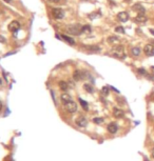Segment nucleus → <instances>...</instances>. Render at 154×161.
Returning a JSON list of instances; mask_svg holds the SVG:
<instances>
[{
  "label": "nucleus",
  "mask_w": 154,
  "mask_h": 161,
  "mask_svg": "<svg viewBox=\"0 0 154 161\" xmlns=\"http://www.w3.org/2000/svg\"><path fill=\"white\" fill-rule=\"evenodd\" d=\"M111 55L114 56L117 59H125L126 57V53H125V48L123 45H116L111 50Z\"/></svg>",
  "instance_id": "1"
},
{
  "label": "nucleus",
  "mask_w": 154,
  "mask_h": 161,
  "mask_svg": "<svg viewBox=\"0 0 154 161\" xmlns=\"http://www.w3.org/2000/svg\"><path fill=\"white\" fill-rule=\"evenodd\" d=\"M64 31L69 33L70 35H79L82 33V27L80 24H70V25H67Z\"/></svg>",
  "instance_id": "2"
},
{
  "label": "nucleus",
  "mask_w": 154,
  "mask_h": 161,
  "mask_svg": "<svg viewBox=\"0 0 154 161\" xmlns=\"http://www.w3.org/2000/svg\"><path fill=\"white\" fill-rule=\"evenodd\" d=\"M51 13H52L53 18L56 19V20H60V19H62V18L64 17V12H63L61 9H58V7L52 9Z\"/></svg>",
  "instance_id": "3"
},
{
  "label": "nucleus",
  "mask_w": 154,
  "mask_h": 161,
  "mask_svg": "<svg viewBox=\"0 0 154 161\" xmlns=\"http://www.w3.org/2000/svg\"><path fill=\"white\" fill-rule=\"evenodd\" d=\"M64 107H66V110L69 112V113H75L77 111V104L75 102H74L73 100H71V101H69V102L64 103Z\"/></svg>",
  "instance_id": "4"
},
{
  "label": "nucleus",
  "mask_w": 154,
  "mask_h": 161,
  "mask_svg": "<svg viewBox=\"0 0 154 161\" xmlns=\"http://www.w3.org/2000/svg\"><path fill=\"white\" fill-rule=\"evenodd\" d=\"M75 123H76L79 127H86L88 125V120L84 116H79L76 118Z\"/></svg>",
  "instance_id": "5"
},
{
  "label": "nucleus",
  "mask_w": 154,
  "mask_h": 161,
  "mask_svg": "<svg viewBox=\"0 0 154 161\" xmlns=\"http://www.w3.org/2000/svg\"><path fill=\"white\" fill-rule=\"evenodd\" d=\"M7 28H9V31L15 33V32H17L20 30V23H19L18 21L14 20V21H12V22H10Z\"/></svg>",
  "instance_id": "6"
},
{
  "label": "nucleus",
  "mask_w": 154,
  "mask_h": 161,
  "mask_svg": "<svg viewBox=\"0 0 154 161\" xmlns=\"http://www.w3.org/2000/svg\"><path fill=\"white\" fill-rule=\"evenodd\" d=\"M107 41H108L109 44L116 46V45L119 44V42H120V38L117 37V36H114V35H112V36H109L108 39H107Z\"/></svg>",
  "instance_id": "7"
},
{
  "label": "nucleus",
  "mask_w": 154,
  "mask_h": 161,
  "mask_svg": "<svg viewBox=\"0 0 154 161\" xmlns=\"http://www.w3.org/2000/svg\"><path fill=\"white\" fill-rule=\"evenodd\" d=\"M84 73L82 72V71H80V70H76L75 72L73 73V78L75 81H80V80H82V79H84Z\"/></svg>",
  "instance_id": "8"
},
{
  "label": "nucleus",
  "mask_w": 154,
  "mask_h": 161,
  "mask_svg": "<svg viewBox=\"0 0 154 161\" xmlns=\"http://www.w3.org/2000/svg\"><path fill=\"white\" fill-rule=\"evenodd\" d=\"M129 14L127 12H120L117 14V20H119L120 22H127L129 19Z\"/></svg>",
  "instance_id": "9"
},
{
  "label": "nucleus",
  "mask_w": 154,
  "mask_h": 161,
  "mask_svg": "<svg viewBox=\"0 0 154 161\" xmlns=\"http://www.w3.org/2000/svg\"><path fill=\"white\" fill-rule=\"evenodd\" d=\"M144 52L147 56H154V46L152 44H147L144 48Z\"/></svg>",
  "instance_id": "10"
},
{
  "label": "nucleus",
  "mask_w": 154,
  "mask_h": 161,
  "mask_svg": "<svg viewBox=\"0 0 154 161\" xmlns=\"http://www.w3.org/2000/svg\"><path fill=\"white\" fill-rule=\"evenodd\" d=\"M132 9H133V11L137 12L138 14H145V13H146V10H145V7H143L141 4H139V3L134 4L133 7H132Z\"/></svg>",
  "instance_id": "11"
},
{
  "label": "nucleus",
  "mask_w": 154,
  "mask_h": 161,
  "mask_svg": "<svg viewBox=\"0 0 154 161\" xmlns=\"http://www.w3.org/2000/svg\"><path fill=\"white\" fill-rule=\"evenodd\" d=\"M113 115H114V117H116V118H123V117L125 116V113H123V110H120L118 107H114V109H113Z\"/></svg>",
  "instance_id": "12"
},
{
  "label": "nucleus",
  "mask_w": 154,
  "mask_h": 161,
  "mask_svg": "<svg viewBox=\"0 0 154 161\" xmlns=\"http://www.w3.org/2000/svg\"><path fill=\"white\" fill-rule=\"evenodd\" d=\"M117 131H118V125L114 123V122H112V123H110L108 125V132L110 134H115Z\"/></svg>",
  "instance_id": "13"
},
{
  "label": "nucleus",
  "mask_w": 154,
  "mask_h": 161,
  "mask_svg": "<svg viewBox=\"0 0 154 161\" xmlns=\"http://www.w3.org/2000/svg\"><path fill=\"white\" fill-rule=\"evenodd\" d=\"M147 20H148L147 16H146L145 14H138L136 16V18H135V21L138 22V23H145Z\"/></svg>",
  "instance_id": "14"
},
{
  "label": "nucleus",
  "mask_w": 154,
  "mask_h": 161,
  "mask_svg": "<svg viewBox=\"0 0 154 161\" xmlns=\"http://www.w3.org/2000/svg\"><path fill=\"white\" fill-rule=\"evenodd\" d=\"M82 48H84V50H88V51H90V52H93V53L100 51V48H99V46H96V45H84Z\"/></svg>",
  "instance_id": "15"
},
{
  "label": "nucleus",
  "mask_w": 154,
  "mask_h": 161,
  "mask_svg": "<svg viewBox=\"0 0 154 161\" xmlns=\"http://www.w3.org/2000/svg\"><path fill=\"white\" fill-rule=\"evenodd\" d=\"M60 99H61L62 103L64 104V103L71 101V100H72V97H71L69 94H67V93H63V94H61V96H60Z\"/></svg>",
  "instance_id": "16"
},
{
  "label": "nucleus",
  "mask_w": 154,
  "mask_h": 161,
  "mask_svg": "<svg viewBox=\"0 0 154 161\" xmlns=\"http://www.w3.org/2000/svg\"><path fill=\"white\" fill-rule=\"evenodd\" d=\"M60 36H61V39H62V40H64L66 42H68L69 44H71V45L75 44V40H74L73 38L69 37V36H67V35H60Z\"/></svg>",
  "instance_id": "17"
},
{
  "label": "nucleus",
  "mask_w": 154,
  "mask_h": 161,
  "mask_svg": "<svg viewBox=\"0 0 154 161\" xmlns=\"http://www.w3.org/2000/svg\"><path fill=\"white\" fill-rule=\"evenodd\" d=\"M59 87L61 91L66 92V91H68V89H69V84H68V82H66V81H59Z\"/></svg>",
  "instance_id": "18"
},
{
  "label": "nucleus",
  "mask_w": 154,
  "mask_h": 161,
  "mask_svg": "<svg viewBox=\"0 0 154 161\" xmlns=\"http://www.w3.org/2000/svg\"><path fill=\"white\" fill-rule=\"evenodd\" d=\"M131 53H132V55H133V56L137 57V56L140 55V48H137V46H135V48H132V50H131Z\"/></svg>",
  "instance_id": "19"
},
{
  "label": "nucleus",
  "mask_w": 154,
  "mask_h": 161,
  "mask_svg": "<svg viewBox=\"0 0 154 161\" xmlns=\"http://www.w3.org/2000/svg\"><path fill=\"white\" fill-rule=\"evenodd\" d=\"M84 89H86L88 93H90V94H92V93L94 92V89H93V86H92L91 84H89V83H86V84H84Z\"/></svg>",
  "instance_id": "20"
},
{
  "label": "nucleus",
  "mask_w": 154,
  "mask_h": 161,
  "mask_svg": "<svg viewBox=\"0 0 154 161\" xmlns=\"http://www.w3.org/2000/svg\"><path fill=\"white\" fill-rule=\"evenodd\" d=\"M79 103H80V105L82 106V109H84V111H88L89 110V104H88L87 102H86V101H84V99H81V98H79Z\"/></svg>",
  "instance_id": "21"
},
{
  "label": "nucleus",
  "mask_w": 154,
  "mask_h": 161,
  "mask_svg": "<svg viewBox=\"0 0 154 161\" xmlns=\"http://www.w3.org/2000/svg\"><path fill=\"white\" fill-rule=\"evenodd\" d=\"M91 31H92V28L90 25H84V27H82V33H84V34H90Z\"/></svg>",
  "instance_id": "22"
},
{
  "label": "nucleus",
  "mask_w": 154,
  "mask_h": 161,
  "mask_svg": "<svg viewBox=\"0 0 154 161\" xmlns=\"http://www.w3.org/2000/svg\"><path fill=\"white\" fill-rule=\"evenodd\" d=\"M104 121H105V119L102 118V117H96V118L93 119V122L96 124H102V123H104Z\"/></svg>",
  "instance_id": "23"
},
{
  "label": "nucleus",
  "mask_w": 154,
  "mask_h": 161,
  "mask_svg": "<svg viewBox=\"0 0 154 161\" xmlns=\"http://www.w3.org/2000/svg\"><path fill=\"white\" fill-rule=\"evenodd\" d=\"M109 89H110V87L109 86H104L102 89V93L104 96H108L109 95Z\"/></svg>",
  "instance_id": "24"
},
{
  "label": "nucleus",
  "mask_w": 154,
  "mask_h": 161,
  "mask_svg": "<svg viewBox=\"0 0 154 161\" xmlns=\"http://www.w3.org/2000/svg\"><path fill=\"white\" fill-rule=\"evenodd\" d=\"M115 32L116 33H119V34H125V28L119 25V27H116L115 28Z\"/></svg>",
  "instance_id": "25"
},
{
  "label": "nucleus",
  "mask_w": 154,
  "mask_h": 161,
  "mask_svg": "<svg viewBox=\"0 0 154 161\" xmlns=\"http://www.w3.org/2000/svg\"><path fill=\"white\" fill-rule=\"evenodd\" d=\"M137 72L139 73L140 75H145V76L148 75L147 72H146V70H144V69H138V70H137Z\"/></svg>",
  "instance_id": "26"
},
{
  "label": "nucleus",
  "mask_w": 154,
  "mask_h": 161,
  "mask_svg": "<svg viewBox=\"0 0 154 161\" xmlns=\"http://www.w3.org/2000/svg\"><path fill=\"white\" fill-rule=\"evenodd\" d=\"M50 3H59L60 0H48Z\"/></svg>",
  "instance_id": "27"
},
{
  "label": "nucleus",
  "mask_w": 154,
  "mask_h": 161,
  "mask_svg": "<svg viewBox=\"0 0 154 161\" xmlns=\"http://www.w3.org/2000/svg\"><path fill=\"white\" fill-rule=\"evenodd\" d=\"M111 89H112L113 91H114V92H116V93H119V91H118V89H116L115 87H113V86H111Z\"/></svg>",
  "instance_id": "28"
},
{
  "label": "nucleus",
  "mask_w": 154,
  "mask_h": 161,
  "mask_svg": "<svg viewBox=\"0 0 154 161\" xmlns=\"http://www.w3.org/2000/svg\"><path fill=\"white\" fill-rule=\"evenodd\" d=\"M149 31H150V33H151V34H152V35H154V30H153V28H150Z\"/></svg>",
  "instance_id": "29"
},
{
  "label": "nucleus",
  "mask_w": 154,
  "mask_h": 161,
  "mask_svg": "<svg viewBox=\"0 0 154 161\" xmlns=\"http://www.w3.org/2000/svg\"><path fill=\"white\" fill-rule=\"evenodd\" d=\"M2 110V103H1V101H0V111Z\"/></svg>",
  "instance_id": "30"
},
{
  "label": "nucleus",
  "mask_w": 154,
  "mask_h": 161,
  "mask_svg": "<svg viewBox=\"0 0 154 161\" xmlns=\"http://www.w3.org/2000/svg\"><path fill=\"white\" fill-rule=\"evenodd\" d=\"M0 41H4V39L2 37H1V36H0Z\"/></svg>",
  "instance_id": "31"
},
{
  "label": "nucleus",
  "mask_w": 154,
  "mask_h": 161,
  "mask_svg": "<svg viewBox=\"0 0 154 161\" xmlns=\"http://www.w3.org/2000/svg\"><path fill=\"white\" fill-rule=\"evenodd\" d=\"M152 157L154 158V148H153V150H152Z\"/></svg>",
  "instance_id": "32"
},
{
  "label": "nucleus",
  "mask_w": 154,
  "mask_h": 161,
  "mask_svg": "<svg viewBox=\"0 0 154 161\" xmlns=\"http://www.w3.org/2000/svg\"><path fill=\"white\" fill-rule=\"evenodd\" d=\"M4 1H5V2H7V3H10V2H11V0H4Z\"/></svg>",
  "instance_id": "33"
},
{
  "label": "nucleus",
  "mask_w": 154,
  "mask_h": 161,
  "mask_svg": "<svg viewBox=\"0 0 154 161\" xmlns=\"http://www.w3.org/2000/svg\"><path fill=\"white\" fill-rule=\"evenodd\" d=\"M151 70H152V72H153V74H154V66H152V68H151Z\"/></svg>",
  "instance_id": "34"
}]
</instances>
